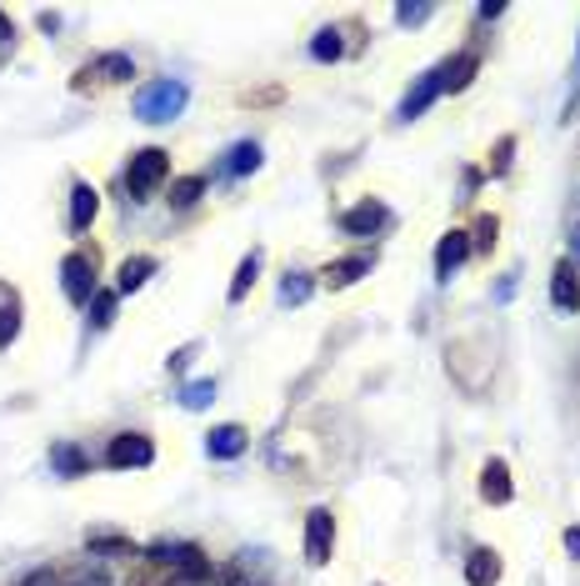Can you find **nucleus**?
<instances>
[{
  "instance_id": "1",
  "label": "nucleus",
  "mask_w": 580,
  "mask_h": 586,
  "mask_svg": "<svg viewBox=\"0 0 580 586\" xmlns=\"http://www.w3.org/2000/svg\"><path fill=\"white\" fill-rule=\"evenodd\" d=\"M145 561H160V566H170V572L181 576L185 586H206L216 582V566H210V557L195 542H170V536H160V542H151V547L141 551Z\"/></svg>"
},
{
  "instance_id": "2",
  "label": "nucleus",
  "mask_w": 580,
  "mask_h": 586,
  "mask_svg": "<svg viewBox=\"0 0 580 586\" xmlns=\"http://www.w3.org/2000/svg\"><path fill=\"white\" fill-rule=\"evenodd\" d=\"M185 101H191V86L166 76V80L141 86L136 101H130V111H136V120H145V126H166V120H176L185 111Z\"/></svg>"
},
{
  "instance_id": "3",
  "label": "nucleus",
  "mask_w": 580,
  "mask_h": 586,
  "mask_svg": "<svg viewBox=\"0 0 580 586\" xmlns=\"http://www.w3.org/2000/svg\"><path fill=\"white\" fill-rule=\"evenodd\" d=\"M130 76H136V61H130L126 51H105V55H91V61L70 76V91L95 95V91H111V86H126Z\"/></svg>"
},
{
  "instance_id": "4",
  "label": "nucleus",
  "mask_w": 580,
  "mask_h": 586,
  "mask_svg": "<svg viewBox=\"0 0 580 586\" xmlns=\"http://www.w3.org/2000/svg\"><path fill=\"white\" fill-rule=\"evenodd\" d=\"M95 276H101V256H95V246H76L70 256L61 260V291H65V301H70V306H91Z\"/></svg>"
},
{
  "instance_id": "5",
  "label": "nucleus",
  "mask_w": 580,
  "mask_h": 586,
  "mask_svg": "<svg viewBox=\"0 0 580 586\" xmlns=\"http://www.w3.org/2000/svg\"><path fill=\"white\" fill-rule=\"evenodd\" d=\"M170 181V151H160V145H145V151H136L126 166V191L130 201H151L155 186Z\"/></svg>"
},
{
  "instance_id": "6",
  "label": "nucleus",
  "mask_w": 580,
  "mask_h": 586,
  "mask_svg": "<svg viewBox=\"0 0 580 586\" xmlns=\"http://www.w3.org/2000/svg\"><path fill=\"white\" fill-rule=\"evenodd\" d=\"M151 461H155V442L145 431H120V436H111V446H105V467L111 471H145Z\"/></svg>"
},
{
  "instance_id": "7",
  "label": "nucleus",
  "mask_w": 580,
  "mask_h": 586,
  "mask_svg": "<svg viewBox=\"0 0 580 586\" xmlns=\"http://www.w3.org/2000/svg\"><path fill=\"white\" fill-rule=\"evenodd\" d=\"M336 557V517L331 507H310L306 517V561L310 566H331Z\"/></svg>"
},
{
  "instance_id": "8",
  "label": "nucleus",
  "mask_w": 580,
  "mask_h": 586,
  "mask_svg": "<svg viewBox=\"0 0 580 586\" xmlns=\"http://www.w3.org/2000/svg\"><path fill=\"white\" fill-rule=\"evenodd\" d=\"M390 226V211L386 201H375V195H365V201H356L350 211H340V231L346 235H381Z\"/></svg>"
},
{
  "instance_id": "9",
  "label": "nucleus",
  "mask_w": 580,
  "mask_h": 586,
  "mask_svg": "<svg viewBox=\"0 0 580 586\" xmlns=\"http://www.w3.org/2000/svg\"><path fill=\"white\" fill-rule=\"evenodd\" d=\"M480 501H490V507H511L516 501V482H511V467L501 456H490L480 467Z\"/></svg>"
},
{
  "instance_id": "10",
  "label": "nucleus",
  "mask_w": 580,
  "mask_h": 586,
  "mask_svg": "<svg viewBox=\"0 0 580 586\" xmlns=\"http://www.w3.org/2000/svg\"><path fill=\"white\" fill-rule=\"evenodd\" d=\"M551 306L555 311H580V271H576V260L560 256L555 260V271H551Z\"/></svg>"
},
{
  "instance_id": "11",
  "label": "nucleus",
  "mask_w": 580,
  "mask_h": 586,
  "mask_svg": "<svg viewBox=\"0 0 580 586\" xmlns=\"http://www.w3.org/2000/svg\"><path fill=\"white\" fill-rule=\"evenodd\" d=\"M371 266H375V256H365V251H356V256H340V260H331L321 271V286L325 291H346V286H356L361 276H371Z\"/></svg>"
},
{
  "instance_id": "12",
  "label": "nucleus",
  "mask_w": 580,
  "mask_h": 586,
  "mask_svg": "<svg viewBox=\"0 0 580 586\" xmlns=\"http://www.w3.org/2000/svg\"><path fill=\"white\" fill-rule=\"evenodd\" d=\"M245 446H250V431L235 421L206 431V456H216V461H235V456H245Z\"/></svg>"
},
{
  "instance_id": "13",
  "label": "nucleus",
  "mask_w": 580,
  "mask_h": 586,
  "mask_svg": "<svg viewBox=\"0 0 580 586\" xmlns=\"http://www.w3.org/2000/svg\"><path fill=\"white\" fill-rule=\"evenodd\" d=\"M465 256H471V235L465 231H446L436 241V281H451L455 271L465 266Z\"/></svg>"
},
{
  "instance_id": "14",
  "label": "nucleus",
  "mask_w": 580,
  "mask_h": 586,
  "mask_svg": "<svg viewBox=\"0 0 580 586\" xmlns=\"http://www.w3.org/2000/svg\"><path fill=\"white\" fill-rule=\"evenodd\" d=\"M476 71H480V55L476 51H455L451 61H440V95L451 91V95H461L471 80H476Z\"/></svg>"
},
{
  "instance_id": "15",
  "label": "nucleus",
  "mask_w": 580,
  "mask_h": 586,
  "mask_svg": "<svg viewBox=\"0 0 580 586\" xmlns=\"http://www.w3.org/2000/svg\"><path fill=\"white\" fill-rule=\"evenodd\" d=\"M21 326H26V306H21V291L0 281V352H11V346H15Z\"/></svg>"
},
{
  "instance_id": "16",
  "label": "nucleus",
  "mask_w": 580,
  "mask_h": 586,
  "mask_svg": "<svg viewBox=\"0 0 580 586\" xmlns=\"http://www.w3.org/2000/svg\"><path fill=\"white\" fill-rule=\"evenodd\" d=\"M505 576V561L495 547H476L465 557V586H495Z\"/></svg>"
},
{
  "instance_id": "17",
  "label": "nucleus",
  "mask_w": 580,
  "mask_h": 586,
  "mask_svg": "<svg viewBox=\"0 0 580 586\" xmlns=\"http://www.w3.org/2000/svg\"><path fill=\"white\" fill-rule=\"evenodd\" d=\"M95 216H101V191L91 181H70V231H91Z\"/></svg>"
},
{
  "instance_id": "18",
  "label": "nucleus",
  "mask_w": 580,
  "mask_h": 586,
  "mask_svg": "<svg viewBox=\"0 0 580 586\" xmlns=\"http://www.w3.org/2000/svg\"><path fill=\"white\" fill-rule=\"evenodd\" d=\"M440 95V65L436 71H426V76L415 80L411 91H405V101H400V111H396V120H415V116H426V105Z\"/></svg>"
},
{
  "instance_id": "19",
  "label": "nucleus",
  "mask_w": 580,
  "mask_h": 586,
  "mask_svg": "<svg viewBox=\"0 0 580 586\" xmlns=\"http://www.w3.org/2000/svg\"><path fill=\"white\" fill-rule=\"evenodd\" d=\"M86 551L91 557H141L145 547H136L130 536L120 532H105V526H95V532H86Z\"/></svg>"
},
{
  "instance_id": "20",
  "label": "nucleus",
  "mask_w": 580,
  "mask_h": 586,
  "mask_svg": "<svg viewBox=\"0 0 580 586\" xmlns=\"http://www.w3.org/2000/svg\"><path fill=\"white\" fill-rule=\"evenodd\" d=\"M151 276H155V256H126V260H120V271H116V296L141 291Z\"/></svg>"
},
{
  "instance_id": "21",
  "label": "nucleus",
  "mask_w": 580,
  "mask_h": 586,
  "mask_svg": "<svg viewBox=\"0 0 580 586\" xmlns=\"http://www.w3.org/2000/svg\"><path fill=\"white\" fill-rule=\"evenodd\" d=\"M91 456L80 451V446H70V442H55L51 446V471L55 476H91Z\"/></svg>"
},
{
  "instance_id": "22",
  "label": "nucleus",
  "mask_w": 580,
  "mask_h": 586,
  "mask_svg": "<svg viewBox=\"0 0 580 586\" xmlns=\"http://www.w3.org/2000/svg\"><path fill=\"white\" fill-rule=\"evenodd\" d=\"M260 161H266L260 141H235L231 151H225V161H220V170H225V176H250V170H260Z\"/></svg>"
},
{
  "instance_id": "23",
  "label": "nucleus",
  "mask_w": 580,
  "mask_h": 586,
  "mask_svg": "<svg viewBox=\"0 0 580 586\" xmlns=\"http://www.w3.org/2000/svg\"><path fill=\"white\" fill-rule=\"evenodd\" d=\"M256 281H260V251H250V256H241V266H235L225 301H231V306H241V301L250 296V286H256Z\"/></svg>"
},
{
  "instance_id": "24",
  "label": "nucleus",
  "mask_w": 580,
  "mask_h": 586,
  "mask_svg": "<svg viewBox=\"0 0 580 586\" xmlns=\"http://www.w3.org/2000/svg\"><path fill=\"white\" fill-rule=\"evenodd\" d=\"M126 586H185V582L170 572V566H160V561H145V557H141V566L126 576Z\"/></svg>"
},
{
  "instance_id": "25",
  "label": "nucleus",
  "mask_w": 580,
  "mask_h": 586,
  "mask_svg": "<svg viewBox=\"0 0 580 586\" xmlns=\"http://www.w3.org/2000/svg\"><path fill=\"white\" fill-rule=\"evenodd\" d=\"M206 186H210L206 176H181V181H170V195H166V201H170L176 211H191L195 201L206 195Z\"/></svg>"
},
{
  "instance_id": "26",
  "label": "nucleus",
  "mask_w": 580,
  "mask_h": 586,
  "mask_svg": "<svg viewBox=\"0 0 580 586\" xmlns=\"http://www.w3.org/2000/svg\"><path fill=\"white\" fill-rule=\"evenodd\" d=\"M340 55H346V40H340V30H336V26L315 30V40H310V61L331 65V61H340Z\"/></svg>"
},
{
  "instance_id": "27",
  "label": "nucleus",
  "mask_w": 580,
  "mask_h": 586,
  "mask_svg": "<svg viewBox=\"0 0 580 586\" xmlns=\"http://www.w3.org/2000/svg\"><path fill=\"white\" fill-rule=\"evenodd\" d=\"M511 161H516V136H501V141L490 145L486 176H490V181H501V176H511Z\"/></svg>"
},
{
  "instance_id": "28",
  "label": "nucleus",
  "mask_w": 580,
  "mask_h": 586,
  "mask_svg": "<svg viewBox=\"0 0 580 586\" xmlns=\"http://www.w3.org/2000/svg\"><path fill=\"white\" fill-rule=\"evenodd\" d=\"M310 291H315L310 271H285L281 276V306H300V301H310Z\"/></svg>"
},
{
  "instance_id": "29",
  "label": "nucleus",
  "mask_w": 580,
  "mask_h": 586,
  "mask_svg": "<svg viewBox=\"0 0 580 586\" xmlns=\"http://www.w3.org/2000/svg\"><path fill=\"white\" fill-rule=\"evenodd\" d=\"M471 235V251H480V256H490V251H495V241H501V216H480L476 221V231H465Z\"/></svg>"
},
{
  "instance_id": "30",
  "label": "nucleus",
  "mask_w": 580,
  "mask_h": 586,
  "mask_svg": "<svg viewBox=\"0 0 580 586\" xmlns=\"http://www.w3.org/2000/svg\"><path fill=\"white\" fill-rule=\"evenodd\" d=\"M216 402V381H185L181 386V406L185 411H206Z\"/></svg>"
},
{
  "instance_id": "31",
  "label": "nucleus",
  "mask_w": 580,
  "mask_h": 586,
  "mask_svg": "<svg viewBox=\"0 0 580 586\" xmlns=\"http://www.w3.org/2000/svg\"><path fill=\"white\" fill-rule=\"evenodd\" d=\"M116 291H95V296H91V306H86V311H91V326H95V331H105V326H111V321H116Z\"/></svg>"
},
{
  "instance_id": "32",
  "label": "nucleus",
  "mask_w": 580,
  "mask_h": 586,
  "mask_svg": "<svg viewBox=\"0 0 580 586\" xmlns=\"http://www.w3.org/2000/svg\"><path fill=\"white\" fill-rule=\"evenodd\" d=\"M61 586H111V576L101 566H76V572H65Z\"/></svg>"
},
{
  "instance_id": "33",
  "label": "nucleus",
  "mask_w": 580,
  "mask_h": 586,
  "mask_svg": "<svg viewBox=\"0 0 580 586\" xmlns=\"http://www.w3.org/2000/svg\"><path fill=\"white\" fill-rule=\"evenodd\" d=\"M430 15H436V5H396V21H400V26H426Z\"/></svg>"
},
{
  "instance_id": "34",
  "label": "nucleus",
  "mask_w": 580,
  "mask_h": 586,
  "mask_svg": "<svg viewBox=\"0 0 580 586\" xmlns=\"http://www.w3.org/2000/svg\"><path fill=\"white\" fill-rule=\"evenodd\" d=\"M21 586H61V576H55L51 566H36V572L21 576Z\"/></svg>"
},
{
  "instance_id": "35",
  "label": "nucleus",
  "mask_w": 580,
  "mask_h": 586,
  "mask_svg": "<svg viewBox=\"0 0 580 586\" xmlns=\"http://www.w3.org/2000/svg\"><path fill=\"white\" fill-rule=\"evenodd\" d=\"M216 582H220V586H256V582H250V576L241 572V566H220V572H216Z\"/></svg>"
},
{
  "instance_id": "36",
  "label": "nucleus",
  "mask_w": 580,
  "mask_h": 586,
  "mask_svg": "<svg viewBox=\"0 0 580 586\" xmlns=\"http://www.w3.org/2000/svg\"><path fill=\"white\" fill-rule=\"evenodd\" d=\"M15 46V21L5 11H0V61H5V51Z\"/></svg>"
},
{
  "instance_id": "37",
  "label": "nucleus",
  "mask_w": 580,
  "mask_h": 586,
  "mask_svg": "<svg viewBox=\"0 0 580 586\" xmlns=\"http://www.w3.org/2000/svg\"><path fill=\"white\" fill-rule=\"evenodd\" d=\"M241 101L245 105H271V101H281V91H275V86H271V91H245Z\"/></svg>"
},
{
  "instance_id": "38",
  "label": "nucleus",
  "mask_w": 580,
  "mask_h": 586,
  "mask_svg": "<svg viewBox=\"0 0 580 586\" xmlns=\"http://www.w3.org/2000/svg\"><path fill=\"white\" fill-rule=\"evenodd\" d=\"M476 15H480V21H501L505 5H501V0H486V5H476Z\"/></svg>"
},
{
  "instance_id": "39",
  "label": "nucleus",
  "mask_w": 580,
  "mask_h": 586,
  "mask_svg": "<svg viewBox=\"0 0 580 586\" xmlns=\"http://www.w3.org/2000/svg\"><path fill=\"white\" fill-rule=\"evenodd\" d=\"M191 356H195V346H181V352L170 356V371H176V377H181V371H185V361H191Z\"/></svg>"
},
{
  "instance_id": "40",
  "label": "nucleus",
  "mask_w": 580,
  "mask_h": 586,
  "mask_svg": "<svg viewBox=\"0 0 580 586\" xmlns=\"http://www.w3.org/2000/svg\"><path fill=\"white\" fill-rule=\"evenodd\" d=\"M40 30H46V36H55V30H61V15H55V11H40Z\"/></svg>"
},
{
  "instance_id": "41",
  "label": "nucleus",
  "mask_w": 580,
  "mask_h": 586,
  "mask_svg": "<svg viewBox=\"0 0 580 586\" xmlns=\"http://www.w3.org/2000/svg\"><path fill=\"white\" fill-rule=\"evenodd\" d=\"M495 296H501V301H511V296H516V271H511V276H505V281H501V286H495Z\"/></svg>"
},
{
  "instance_id": "42",
  "label": "nucleus",
  "mask_w": 580,
  "mask_h": 586,
  "mask_svg": "<svg viewBox=\"0 0 580 586\" xmlns=\"http://www.w3.org/2000/svg\"><path fill=\"white\" fill-rule=\"evenodd\" d=\"M566 551L570 557H580V526H566Z\"/></svg>"
},
{
  "instance_id": "43",
  "label": "nucleus",
  "mask_w": 580,
  "mask_h": 586,
  "mask_svg": "<svg viewBox=\"0 0 580 586\" xmlns=\"http://www.w3.org/2000/svg\"><path fill=\"white\" fill-rule=\"evenodd\" d=\"M576 256H580V226H576Z\"/></svg>"
},
{
  "instance_id": "44",
  "label": "nucleus",
  "mask_w": 580,
  "mask_h": 586,
  "mask_svg": "<svg viewBox=\"0 0 580 586\" xmlns=\"http://www.w3.org/2000/svg\"><path fill=\"white\" fill-rule=\"evenodd\" d=\"M576 55H580V46H576Z\"/></svg>"
}]
</instances>
